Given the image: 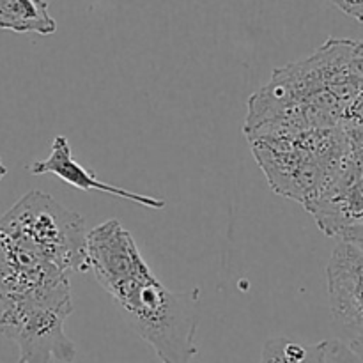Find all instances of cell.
<instances>
[{
  "label": "cell",
  "mask_w": 363,
  "mask_h": 363,
  "mask_svg": "<svg viewBox=\"0 0 363 363\" xmlns=\"http://www.w3.org/2000/svg\"><path fill=\"white\" fill-rule=\"evenodd\" d=\"M87 254L94 279L116 301L124 321L155 350L158 360L191 363L197 354L201 289H167L117 220L89 230Z\"/></svg>",
  "instance_id": "obj_1"
},
{
  "label": "cell",
  "mask_w": 363,
  "mask_h": 363,
  "mask_svg": "<svg viewBox=\"0 0 363 363\" xmlns=\"http://www.w3.org/2000/svg\"><path fill=\"white\" fill-rule=\"evenodd\" d=\"M350 347H351V350L354 351V353H357V354H360V357L363 358V340H362V342H354V344H350Z\"/></svg>",
  "instance_id": "obj_13"
},
{
  "label": "cell",
  "mask_w": 363,
  "mask_h": 363,
  "mask_svg": "<svg viewBox=\"0 0 363 363\" xmlns=\"http://www.w3.org/2000/svg\"><path fill=\"white\" fill-rule=\"evenodd\" d=\"M0 28L50 35L57 30V23L46 0H0Z\"/></svg>",
  "instance_id": "obj_8"
},
{
  "label": "cell",
  "mask_w": 363,
  "mask_h": 363,
  "mask_svg": "<svg viewBox=\"0 0 363 363\" xmlns=\"http://www.w3.org/2000/svg\"><path fill=\"white\" fill-rule=\"evenodd\" d=\"M7 174V169H6V165H4L2 163V160H0V181L4 179V176H6Z\"/></svg>",
  "instance_id": "obj_14"
},
{
  "label": "cell",
  "mask_w": 363,
  "mask_h": 363,
  "mask_svg": "<svg viewBox=\"0 0 363 363\" xmlns=\"http://www.w3.org/2000/svg\"><path fill=\"white\" fill-rule=\"evenodd\" d=\"M252 152L275 194L305 209L335 181L347 151L346 126L250 138Z\"/></svg>",
  "instance_id": "obj_3"
},
{
  "label": "cell",
  "mask_w": 363,
  "mask_h": 363,
  "mask_svg": "<svg viewBox=\"0 0 363 363\" xmlns=\"http://www.w3.org/2000/svg\"><path fill=\"white\" fill-rule=\"evenodd\" d=\"M0 233L62 272H89V233L84 216L50 195L28 191L0 218Z\"/></svg>",
  "instance_id": "obj_5"
},
{
  "label": "cell",
  "mask_w": 363,
  "mask_h": 363,
  "mask_svg": "<svg viewBox=\"0 0 363 363\" xmlns=\"http://www.w3.org/2000/svg\"><path fill=\"white\" fill-rule=\"evenodd\" d=\"M73 312L69 277L0 300V333L20 351L18 363H71L77 357L64 323Z\"/></svg>",
  "instance_id": "obj_4"
},
{
  "label": "cell",
  "mask_w": 363,
  "mask_h": 363,
  "mask_svg": "<svg viewBox=\"0 0 363 363\" xmlns=\"http://www.w3.org/2000/svg\"><path fill=\"white\" fill-rule=\"evenodd\" d=\"M328 298L332 318L347 344L363 340V250L342 240L332 252L328 268Z\"/></svg>",
  "instance_id": "obj_6"
},
{
  "label": "cell",
  "mask_w": 363,
  "mask_h": 363,
  "mask_svg": "<svg viewBox=\"0 0 363 363\" xmlns=\"http://www.w3.org/2000/svg\"><path fill=\"white\" fill-rule=\"evenodd\" d=\"M346 124L363 126V91L357 96V99L351 103L350 110H347L346 113Z\"/></svg>",
  "instance_id": "obj_12"
},
{
  "label": "cell",
  "mask_w": 363,
  "mask_h": 363,
  "mask_svg": "<svg viewBox=\"0 0 363 363\" xmlns=\"http://www.w3.org/2000/svg\"><path fill=\"white\" fill-rule=\"evenodd\" d=\"M261 363H325V350L323 342L307 346L287 337H275L266 340Z\"/></svg>",
  "instance_id": "obj_9"
},
{
  "label": "cell",
  "mask_w": 363,
  "mask_h": 363,
  "mask_svg": "<svg viewBox=\"0 0 363 363\" xmlns=\"http://www.w3.org/2000/svg\"><path fill=\"white\" fill-rule=\"evenodd\" d=\"M353 39L330 38L311 57L273 71L248 101L247 138L337 128L346 124L363 82L350 66Z\"/></svg>",
  "instance_id": "obj_2"
},
{
  "label": "cell",
  "mask_w": 363,
  "mask_h": 363,
  "mask_svg": "<svg viewBox=\"0 0 363 363\" xmlns=\"http://www.w3.org/2000/svg\"><path fill=\"white\" fill-rule=\"evenodd\" d=\"M325 363H363L360 354L354 353L344 340H325Z\"/></svg>",
  "instance_id": "obj_10"
},
{
  "label": "cell",
  "mask_w": 363,
  "mask_h": 363,
  "mask_svg": "<svg viewBox=\"0 0 363 363\" xmlns=\"http://www.w3.org/2000/svg\"><path fill=\"white\" fill-rule=\"evenodd\" d=\"M27 170L30 174H34V176H41V174H53V176L62 179L64 183H67L69 186L77 188V190L101 191V194H106V195H116V197L126 199V201L135 202V204L144 206V208L163 209L167 206L165 199L135 194V191L126 190V188L113 186V184L99 181L98 177L94 176L92 170L82 167L80 163L73 158L71 145L64 135H57V137L53 138L52 152H50L48 158L35 160V162H32L30 165L27 167Z\"/></svg>",
  "instance_id": "obj_7"
},
{
  "label": "cell",
  "mask_w": 363,
  "mask_h": 363,
  "mask_svg": "<svg viewBox=\"0 0 363 363\" xmlns=\"http://www.w3.org/2000/svg\"><path fill=\"white\" fill-rule=\"evenodd\" d=\"M350 66L354 77L360 78L363 82V41H354L351 45V55H350Z\"/></svg>",
  "instance_id": "obj_11"
}]
</instances>
